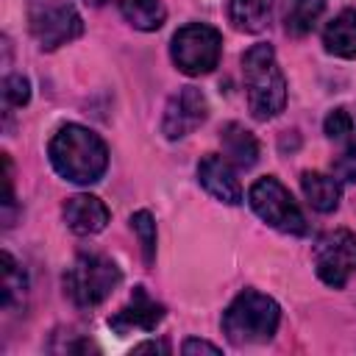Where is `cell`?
<instances>
[{"label":"cell","instance_id":"1","mask_svg":"<svg viewBox=\"0 0 356 356\" xmlns=\"http://www.w3.org/2000/svg\"><path fill=\"white\" fill-rule=\"evenodd\" d=\"M47 156L53 170L72 184L89 186L97 184L108 167V147L106 142L86 125L78 122H67L61 125L50 145H47Z\"/></svg>","mask_w":356,"mask_h":356},{"label":"cell","instance_id":"2","mask_svg":"<svg viewBox=\"0 0 356 356\" xmlns=\"http://www.w3.org/2000/svg\"><path fill=\"white\" fill-rule=\"evenodd\" d=\"M242 78L248 89V106L256 120H273L284 111L286 78L278 67L273 44L256 42L242 53Z\"/></svg>","mask_w":356,"mask_h":356},{"label":"cell","instance_id":"3","mask_svg":"<svg viewBox=\"0 0 356 356\" xmlns=\"http://www.w3.org/2000/svg\"><path fill=\"white\" fill-rule=\"evenodd\" d=\"M281 323V306L259 292V289H242L222 312V334L231 345H261L270 342Z\"/></svg>","mask_w":356,"mask_h":356},{"label":"cell","instance_id":"4","mask_svg":"<svg viewBox=\"0 0 356 356\" xmlns=\"http://www.w3.org/2000/svg\"><path fill=\"white\" fill-rule=\"evenodd\" d=\"M120 281H122V273L117 261H111L103 253L83 250L75 256V261L64 273V295L75 306L89 309L103 303L120 286Z\"/></svg>","mask_w":356,"mask_h":356},{"label":"cell","instance_id":"5","mask_svg":"<svg viewBox=\"0 0 356 356\" xmlns=\"http://www.w3.org/2000/svg\"><path fill=\"white\" fill-rule=\"evenodd\" d=\"M248 203L256 211V217L264 220L270 228H275L281 234H292V236L309 234V222H306L300 206L295 203L289 189L275 175L259 178L248 192Z\"/></svg>","mask_w":356,"mask_h":356},{"label":"cell","instance_id":"6","mask_svg":"<svg viewBox=\"0 0 356 356\" xmlns=\"http://www.w3.org/2000/svg\"><path fill=\"white\" fill-rule=\"evenodd\" d=\"M222 36L206 22H189L172 33L170 58L184 75H206L220 64Z\"/></svg>","mask_w":356,"mask_h":356},{"label":"cell","instance_id":"7","mask_svg":"<svg viewBox=\"0 0 356 356\" xmlns=\"http://www.w3.org/2000/svg\"><path fill=\"white\" fill-rule=\"evenodd\" d=\"M28 28L42 50H56L83 33V19L70 0H28Z\"/></svg>","mask_w":356,"mask_h":356},{"label":"cell","instance_id":"8","mask_svg":"<svg viewBox=\"0 0 356 356\" xmlns=\"http://www.w3.org/2000/svg\"><path fill=\"white\" fill-rule=\"evenodd\" d=\"M314 270L323 284L342 289L356 273V234L348 228L325 231L314 242Z\"/></svg>","mask_w":356,"mask_h":356},{"label":"cell","instance_id":"9","mask_svg":"<svg viewBox=\"0 0 356 356\" xmlns=\"http://www.w3.org/2000/svg\"><path fill=\"white\" fill-rule=\"evenodd\" d=\"M209 117V100L197 86H181L164 106L161 134L167 139H181L200 128Z\"/></svg>","mask_w":356,"mask_h":356},{"label":"cell","instance_id":"10","mask_svg":"<svg viewBox=\"0 0 356 356\" xmlns=\"http://www.w3.org/2000/svg\"><path fill=\"white\" fill-rule=\"evenodd\" d=\"M164 314H167V309H164L156 298H150L145 286H134L131 300H128L120 312H114V314L108 317V328H114L117 334L153 331V328L164 320Z\"/></svg>","mask_w":356,"mask_h":356},{"label":"cell","instance_id":"11","mask_svg":"<svg viewBox=\"0 0 356 356\" xmlns=\"http://www.w3.org/2000/svg\"><path fill=\"white\" fill-rule=\"evenodd\" d=\"M197 181L200 186L220 203L225 206H239L242 203V186H239V178L234 172V164L225 159V156H217V153H209L200 159L197 164Z\"/></svg>","mask_w":356,"mask_h":356},{"label":"cell","instance_id":"12","mask_svg":"<svg viewBox=\"0 0 356 356\" xmlns=\"http://www.w3.org/2000/svg\"><path fill=\"white\" fill-rule=\"evenodd\" d=\"M61 214H64L67 228L81 234V236L100 234L106 228L108 217H111L108 206L100 197H95V195H72V197H67Z\"/></svg>","mask_w":356,"mask_h":356},{"label":"cell","instance_id":"13","mask_svg":"<svg viewBox=\"0 0 356 356\" xmlns=\"http://www.w3.org/2000/svg\"><path fill=\"white\" fill-rule=\"evenodd\" d=\"M220 142H222L225 159H228L231 164H236L239 170H250V167L259 161V142H256V136H253L245 125H239V122L222 125Z\"/></svg>","mask_w":356,"mask_h":356},{"label":"cell","instance_id":"14","mask_svg":"<svg viewBox=\"0 0 356 356\" xmlns=\"http://www.w3.org/2000/svg\"><path fill=\"white\" fill-rule=\"evenodd\" d=\"M323 44L331 56L356 58V8L339 11L323 31Z\"/></svg>","mask_w":356,"mask_h":356},{"label":"cell","instance_id":"15","mask_svg":"<svg viewBox=\"0 0 356 356\" xmlns=\"http://www.w3.org/2000/svg\"><path fill=\"white\" fill-rule=\"evenodd\" d=\"M300 189L309 200V206L320 214H328L339 206V184L334 175L317 172V170H306L300 175Z\"/></svg>","mask_w":356,"mask_h":356},{"label":"cell","instance_id":"16","mask_svg":"<svg viewBox=\"0 0 356 356\" xmlns=\"http://www.w3.org/2000/svg\"><path fill=\"white\" fill-rule=\"evenodd\" d=\"M270 0H231L228 3V19L236 31L259 33L270 22Z\"/></svg>","mask_w":356,"mask_h":356},{"label":"cell","instance_id":"17","mask_svg":"<svg viewBox=\"0 0 356 356\" xmlns=\"http://www.w3.org/2000/svg\"><path fill=\"white\" fill-rule=\"evenodd\" d=\"M325 11V0H286V11H284V28L292 36H306L314 22L323 17Z\"/></svg>","mask_w":356,"mask_h":356},{"label":"cell","instance_id":"18","mask_svg":"<svg viewBox=\"0 0 356 356\" xmlns=\"http://www.w3.org/2000/svg\"><path fill=\"white\" fill-rule=\"evenodd\" d=\"M120 11L139 31H159L167 17L161 0H120Z\"/></svg>","mask_w":356,"mask_h":356},{"label":"cell","instance_id":"19","mask_svg":"<svg viewBox=\"0 0 356 356\" xmlns=\"http://www.w3.org/2000/svg\"><path fill=\"white\" fill-rule=\"evenodd\" d=\"M0 261H3V309H11L25 300L28 278H25V270L14 261V256L8 250H3Z\"/></svg>","mask_w":356,"mask_h":356},{"label":"cell","instance_id":"20","mask_svg":"<svg viewBox=\"0 0 356 356\" xmlns=\"http://www.w3.org/2000/svg\"><path fill=\"white\" fill-rule=\"evenodd\" d=\"M131 228L139 239V248H142V259L145 264L150 267L156 261V220L147 209H139L131 214Z\"/></svg>","mask_w":356,"mask_h":356},{"label":"cell","instance_id":"21","mask_svg":"<svg viewBox=\"0 0 356 356\" xmlns=\"http://www.w3.org/2000/svg\"><path fill=\"white\" fill-rule=\"evenodd\" d=\"M323 128H325V136H328L331 142L356 145V142H353V120H350V114H348L345 108H334V111L325 117Z\"/></svg>","mask_w":356,"mask_h":356},{"label":"cell","instance_id":"22","mask_svg":"<svg viewBox=\"0 0 356 356\" xmlns=\"http://www.w3.org/2000/svg\"><path fill=\"white\" fill-rule=\"evenodd\" d=\"M3 100L8 108H22L31 100V81L25 75H8L3 81Z\"/></svg>","mask_w":356,"mask_h":356},{"label":"cell","instance_id":"23","mask_svg":"<svg viewBox=\"0 0 356 356\" xmlns=\"http://www.w3.org/2000/svg\"><path fill=\"white\" fill-rule=\"evenodd\" d=\"M331 170H334V178L337 181L353 184L356 181V145L342 147V153L337 156V161L331 164Z\"/></svg>","mask_w":356,"mask_h":356},{"label":"cell","instance_id":"24","mask_svg":"<svg viewBox=\"0 0 356 356\" xmlns=\"http://www.w3.org/2000/svg\"><path fill=\"white\" fill-rule=\"evenodd\" d=\"M181 350L189 356V353H220V345H211V342H206V339H195V337H189L184 345H181Z\"/></svg>","mask_w":356,"mask_h":356},{"label":"cell","instance_id":"25","mask_svg":"<svg viewBox=\"0 0 356 356\" xmlns=\"http://www.w3.org/2000/svg\"><path fill=\"white\" fill-rule=\"evenodd\" d=\"M136 353H145V350H156V353H170V345L167 342H142L134 348Z\"/></svg>","mask_w":356,"mask_h":356},{"label":"cell","instance_id":"26","mask_svg":"<svg viewBox=\"0 0 356 356\" xmlns=\"http://www.w3.org/2000/svg\"><path fill=\"white\" fill-rule=\"evenodd\" d=\"M89 6H103V3H108V0H86Z\"/></svg>","mask_w":356,"mask_h":356}]
</instances>
